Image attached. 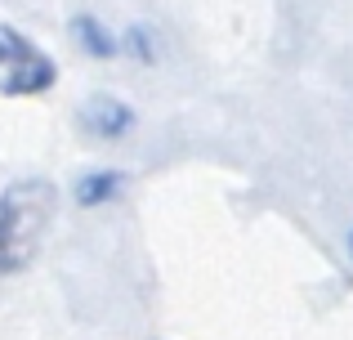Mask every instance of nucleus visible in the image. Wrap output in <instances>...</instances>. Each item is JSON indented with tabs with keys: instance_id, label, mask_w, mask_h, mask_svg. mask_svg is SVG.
I'll return each mask as SVG.
<instances>
[{
	"instance_id": "7ed1b4c3",
	"label": "nucleus",
	"mask_w": 353,
	"mask_h": 340,
	"mask_svg": "<svg viewBox=\"0 0 353 340\" xmlns=\"http://www.w3.org/2000/svg\"><path fill=\"white\" fill-rule=\"evenodd\" d=\"M81 126H85V134H94L99 143H117L121 134H130L134 112H130V103H121L112 94H94L81 108Z\"/></svg>"
},
{
	"instance_id": "0eeeda50",
	"label": "nucleus",
	"mask_w": 353,
	"mask_h": 340,
	"mask_svg": "<svg viewBox=\"0 0 353 340\" xmlns=\"http://www.w3.org/2000/svg\"><path fill=\"white\" fill-rule=\"evenodd\" d=\"M349 251H353V233H349Z\"/></svg>"
},
{
	"instance_id": "20e7f679",
	"label": "nucleus",
	"mask_w": 353,
	"mask_h": 340,
	"mask_svg": "<svg viewBox=\"0 0 353 340\" xmlns=\"http://www.w3.org/2000/svg\"><path fill=\"white\" fill-rule=\"evenodd\" d=\"M72 41H77L90 59H117V54H121V41L99 23L94 14H77V18H72Z\"/></svg>"
},
{
	"instance_id": "39448f33",
	"label": "nucleus",
	"mask_w": 353,
	"mask_h": 340,
	"mask_svg": "<svg viewBox=\"0 0 353 340\" xmlns=\"http://www.w3.org/2000/svg\"><path fill=\"white\" fill-rule=\"evenodd\" d=\"M121 188H125V174L121 170H94V174H81L77 201L81 206H103V201L121 197Z\"/></svg>"
},
{
	"instance_id": "423d86ee",
	"label": "nucleus",
	"mask_w": 353,
	"mask_h": 340,
	"mask_svg": "<svg viewBox=\"0 0 353 340\" xmlns=\"http://www.w3.org/2000/svg\"><path fill=\"white\" fill-rule=\"evenodd\" d=\"M121 54H130V59H139V63H152L157 59V50H152V32L148 27H125V36H121Z\"/></svg>"
},
{
	"instance_id": "f03ea898",
	"label": "nucleus",
	"mask_w": 353,
	"mask_h": 340,
	"mask_svg": "<svg viewBox=\"0 0 353 340\" xmlns=\"http://www.w3.org/2000/svg\"><path fill=\"white\" fill-rule=\"evenodd\" d=\"M59 81V63L14 23H0V94H45Z\"/></svg>"
},
{
	"instance_id": "f257e3e1",
	"label": "nucleus",
	"mask_w": 353,
	"mask_h": 340,
	"mask_svg": "<svg viewBox=\"0 0 353 340\" xmlns=\"http://www.w3.org/2000/svg\"><path fill=\"white\" fill-rule=\"evenodd\" d=\"M59 215V188L45 179H23L0 192V278L27 269Z\"/></svg>"
}]
</instances>
